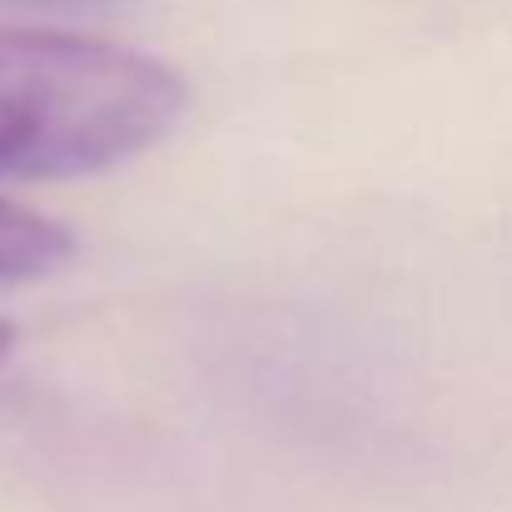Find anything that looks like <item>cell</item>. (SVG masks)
Wrapping results in <instances>:
<instances>
[{"label": "cell", "mask_w": 512, "mask_h": 512, "mask_svg": "<svg viewBox=\"0 0 512 512\" xmlns=\"http://www.w3.org/2000/svg\"><path fill=\"white\" fill-rule=\"evenodd\" d=\"M189 90L160 55L45 25H0V174L75 179L155 150Z\"/></svg>", "instance_id": "1"}, {"label": "cell", "mask_w": 512, "mask_h": 512, "mask_svg": "<svg viewBox=\"0 0 512 512\" xmlns=\"http://www.w3.org/2000/svg\"><path fill=\"white\" fill-rule=\"evenodd\" d=\"M70 254H75V239L60 219L0 194V284L55 274Z\"/></svg>", "instance_id": "2"}, {"label": "cell", "mask_w": 512, "mask_h": 512, "mask_svg": "<svg viewBox=\"0 0 512 512\" xmlns=\"http://www.w3.org/2000/svg\"><path fill=\"white\" fill-rule=\"evenodd\" d=\"M10 348H15V329L0 319V363H5V353H10Z\"/></svg>", "instance_id": "3"}, {"label": "cell", "mask_w": 512, "mask_h": 512, "mask_svg": "<svg viewBox=\"0 0 512 512\" xmlns=\"http://www.w3.org/2000/svg\"><path fill=\"white\" fill-rule=\"evenodd\" d=\"M55 5H95V0H55Z\"/></svg>", "instance_id": "4"}]
</instances>
